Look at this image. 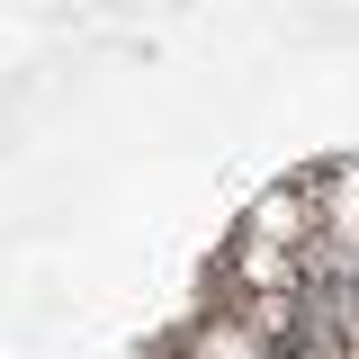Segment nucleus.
Returning <instances> with one entry per match:
<instances>
[{
	"label": "nucleus",
	"instance_id": "obj_2",
	"mask_svg": "<svg viewBox=\"0 0 359 359\" xmlns=\"http://www.w3.org/2000/svg\"><path fill=\"white\" fill-rule=\"evenodd\" d=\"M180 359H269V332H252L243 314H207V323L180 341Z\"/></svg>",
	"mask_w": 359,
	"mask_h": 359
},
{
	"label": "nucleus",
	"instance_id": "obj_1",
	"mask_svg": "<svg viewBox=\"0 0 359 359\" xmlns=\"http://www.w3.org/2000/svg\"><path fill=\"white\" fill-rule=\"evenodd\" d=\"M314 269L359 278V162L314 171Z\"/></svg>",
	"mask_w": 359,
	"mask_h": 359
}]
</instances>
